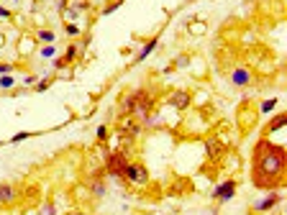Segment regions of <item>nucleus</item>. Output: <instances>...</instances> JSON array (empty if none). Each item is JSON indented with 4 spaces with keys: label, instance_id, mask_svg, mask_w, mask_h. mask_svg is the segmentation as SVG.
I'll list each match as a JSON object with an SVG mask.
<instances>
[{
    "label": "nucleus",
    "instance_id": "1",
    "mask_svg": "<svg viewBox=\"0 0 287 215\" xmlns=\"http://www.w3.org/2000/svg\"><path fill=\"white\" fill-rule=\"evenodd\" d=\"M251 184L259 190H279L284 184V146L259 138L251 154Z\"/></svg>",
    "mask_w": 287,
    "mask_h": 215
},
{
    "label": "nucleus",
    "instance_id": "2",
    "mask_svg": "<svg viewBox=\"0 0 287 215\" xmlns=\"http://www.w3.org/2000/svg\"><path fill=\"white\" fill-rule=\"evenodd\" d=\"M126 164H128V154L126 152H108L105 154V174L116 177V180H123Z\"/></svg>",
    "mask_w": 287,
    "mask_h": 215
},
{
    "label": "nucleus",
    "instance_id": "3",
    "mask_svg": "<svg viewBox=\"0 0 287 215\" xmlns=\"http://www.w3.org/2000/svg\"><path fill=\"white\" fill-rule=\"evenodd\" d=\"M123 180L134 187H144V184H149V169L141 162H128L126 172H123Z\"/></svg>",
    "mask_w": 287,
    "mask_h": 215
},
{
    "label": "nucleus",
    "instance_id": "4",
    "mask_svg": "<svg viewBox=\"0 0 287 215\" xmlns=\"http://www.w3.org/2000/svg\"><path fill=\"white\" fill-rule=\"evenodd\" d=\"M236 190H238L236 180H226V182H220V184L213 190V195H210V198H213L215 202H228V200H233Z\"/></svg>",
    "mask_w": 287,
    "mask_h": 215
},
{
    "label": "nucleus",
    "instance_id": "5",
    "mask_svg": "<svg viewBox=\"0 0 287 215\" xmlns=\"http://www.w3.org/2000/svg\"><path fill=\"white\" fill-rule=\"evenodd\" d=\"M228 82L233 84V88H249V84L254 82V72L249 67H233L231 74H228Z\"/></svg>",
    "mask_w": 287,
    "mask_h": 215
},
{
    "label": "nucleus",
    "instance_id": "6",
    "mask_svg": "<svg viewBox=\"0 0 287 215\" xmlns=\"http://www.w3.org/2000/svg\"><path fill=\"white\" fill-rule=\"evenodd\" d=\"M279 202H282V195H279L277 190H269V195H267V198H261L259 202H254L251 210H254V212H269V210L277 208Z\"/></svg>",
    "mask_w": 287,
    "mask_h": 215
},
{
    "label": "nucleus",
    "instance_id": "7",
    "mask_svg": "<svg viewBox=\"0 0 287 215\" xmlns=\"http://www.w3.org/2000/svg\"><path fill=\"white\" fill-rule=\"evenodd\" d=\"M118 131H121V136H126V138H136V136L141 134V123H139L134 116H126V118L121 120V126H118Z\"/></svg>",
    "mask_w": 287,
    "mask_h": 215
},
{
    "label": "nucleus",
    "instance_id": "8",
    "mask_svg": "<svg viewBox=\"0 0 287 215\" xmlns=\"http://www.w3.org/2000/svg\"><path fill=\"white\" fill-rule=\"evenodd\" d=\"M190 100H192V95H190L187 90H174V92L167 98V102L174 108V110H187Z\"/></svg>",
    "mask_w": 287,
    "mask_h": 215
},
{
    "label": "nucleus",
    "instance_id": "9",
    "mask_svg": "<svg viewBox=\"0 0 287 215\" xmlns=\"http://www.w3.org/2000/svg\"><path fill=\"white\" fill-rule=\"evenodd\" d=\"M205 154H208V159H210V162H218L220 156L226 154V146L220 144L218 138H208V141H205Z\"/></svg>",
    "mask_w": 287,
    "mask_h": 215
},
{
    "label": "nucleus",
    "instance_id": "10",
    "mask_svg": "<svg viewBox=\"0 0 287 215\" xmlns=\"http://www.w3.org/2000/svg\"><path fill=\"white\" fill-rule=\"evenodd\" d=\"M157 46H159V36H151V38L146 41V44L141 46V52L134 56V64H139V62H144L149 54H154V49H157Z\"/></svg>",
    "mask_w": 287,
    "mask_h": 215
},
{
    "label": "nucleus",
    "instance_id": "11",
    "mask_svg": "<svg viewBox=\"0 0 287 215\" xmlns=\"http://www.w3.org/2000/svg\"><path fill=\"white\" fill-rule=\"evenodd\" d=\"M139 98H141V90H134V92H128V95L121 100V110H123V116H131V110H134V105L139 102Z\"/></svg>",
    "mask_w": 287,
    "mask_h": 215
},
{
    "label": "nucleus",
    "instance_id": "12",
    "mask_svg": "<svg viewBox=\"0 0 287 215\" xmlns=\"http://www.w3.org/2000/svg\"><path fill=\"white\" fill-rule=\"evenodd\" d=\"M16 200V187L11 182H0V205H11Z\"/></svg>",
    "mask_w": 287,
    "mask_h": 215
},
{
    "label": "nucleus",
    "instance_id": "13",
    "mask_svg": "<svg viewBox=\"0 0 287 215\" xmlns=\"http://www.w3.org/2000/svg\"><path fill=\"white\" fill-rule=\"evenodd\" d=\"M103 174H105V169L103 172H95V177L90 182V190H93L95 198H105V180H103Z\"/></svg>",
    "mask_w": 287,
    "mask_h": 215
},
{
    "label": "nucleus",
    "instance_id": "14",
    "mask_svg": "<svg viewBox=\"0 0 287 215\" xmlns=\"http://www.w3.org/2000/svg\"><path fill=\"white\" fill-rule=\"evenodd\" d=\"M284 128V113H279V116H274L272 120H269V126L264 128V138H269L274 131H282Z\"/></svg>",
    "mask_w": 287,
    "mask_h": 215
},
{
    "label": "nucleus",
    "instance_id": "15",
    "mask_svg": "<svg viewBox=\"0 0 287 215\" xmlns=\"http://www.w3.org/2000/svg\"><path fill=\"white\" fill-rule=\"evenodd\" d=\"M36 41H39V44H54L57 34L49 31V28H39V31H36Z\"/></svg>",
    "mask_w": 287,
    "mask_h": 215
},
{
    "label": "nucleus",
    "instance_id": "16",
    "mask_svg": "<svg viewBox=\"0 0 287 215\" xmlns=\"http://www.w3.org/2000/svg\"><path fill=\"white\" fill-rule=\"evenodd\" d=\"M77 56H80V46H77V44H70L67 49H64V54H62V59L67 62V64H72Z\"/></svg>",
    "mask_w": 287,
    "mask_h": 215
},
{
    "label": "nucleus",
    "instance_id": "17",
    "mask_svg": "<svg viewBox=\"0 0 287 215\" xmlns=\"http://www.w3.org/2000/svg\"><path fill=\"white\" fill-rule=\"evenodd\" d=\"M39 54H41V59H54L57 56V46L54 44H41Z\"/></svg>",
    "mask_w": 287,
    "mask_h": 215
},
{
    "label": "nucleus",
    "instance_id": "18",
    "mask_svg": "<svg viewBox=\"0 0 287 215\" xmlns=\"http://www.w3.org/2000/svg\"><path fill=\"white\" fill-rule=\"evenodd\" d=\"M274 108H277V98H269V100H264V102H261L259 113H261V116H269V113L274 110Z\"/></svg>",
    "mask_w": 287,
    "mask_h": 215
},
{
    "label": "nucleus",
    "instance_id": "19",
    "mask_svg": "<svg viewBox=\"0 0 287 215\" xmlns=\"http://www.w3.org/2000/svg\"><path fill=\"white\" fill-rule=\"evenodd\" d=\"M16 88V77L13 74H0V90H13Z\"/></svg>",
    "mask_w": 287,
    "mask_h": 215
},
{
    "label": "nucleus",
    "instance_id": "20",
    "mask_svg": "<svg viewBox=\"0 0 287 215\" xmlns=\"http://www.w3.org/2000/svg\"><path fill=\"white\" fill-rule=\"evenodd\" d=\"M121 6H123V0H110V3H105V6H103L100 16H110V13H113V10H118Z\"/></svg>",
    "mask_w": 287,
    "mask_h": 215
},
{
    "label": "nucleus",
    "instance_id": "21",
    "mask_svg": "<svg viewBox=\"0 0 287 215\" xmlns=\"http://www.w3.org/2000/svg\"><path fill=\"white\" fill-rule=\"evenodd\" d=\"M95 138H98V144H105L108 138H110V128L103 123V126H98V131H95Z\"/></svg>",
    "mask_w": 287,
    "mask_h": 215
},
{
    "label": "nucleus",
    "instance_id": "22",
    "mask_svg": "<svg viewBox=\"0 0 287 215\" xmlns=\"http://www.w3.org/2000/svg\"><path fill=\"white\" fill-rule=\"evenodd\" d=\"M52 82H54V77H44V80H39V82L34 84V92H44V90H49V88H52Z\"/></svg>",
    "mask_w": 287,
    "mask_h": 215
},
{
    "label": "nucleus",
    "instance_id": "23",
    "mask_svg": "<svg viewBox=\"0 0 287 215\" xmlns=\"http://www.w3.org/2000/svg\"><path fill=\"white\" fill-rule=\"evenodd\" d=\"M64 34H67L70 38H77V36L82 34V28H80L77 24H64Z\"/></svg>",
    "mask_w": 287,
    "mask_h": 215
},
{
    "label": "nucleus",
    "instance_id": "24",
    "mask_svg": "<svg viewBox=\"0 0 287 215\" xmlns=\"http://www.w3.org/2000/svg\"><path fill=\"white\" fill-rule=\"evenodd\" d=\"M31 136H36L34 131H21V134H16L13 138H11V144H18V141H26V138H31Z\"/></svg>",
    "mask_w": 287,
    "mask_h": 215
},
{
    "label": "nucleus",
    "instance_id": "25",
    "mask_svg": "<svg viewBox=\"0 0 287 215\" xmlns=\"http://www.w3.org/2000/svg\"><path fill=\"white\" fill-rule=\"evenodd\" d=\"M16 67H13V64H8V62H0V74H11Z\"/></svg>",
    "mask_w": 287,
    "mask_h": 215
},
{
    "label": "nucleus",
    "instance_id": "26",
    "mask_svg": "<svg viewBox=\"0 0 287 215\" xmlns=\"http://www.w3.org/2000/svg\"><path fill=\"white\" fill-rule=\"evenodd\" d=\"M36 82H39V77H36V74H26V77H24V84H26V88H34Z\"/></svg>",
    "mask_w": 287,
    "mask_h": 215
},
{
    "label": "nucleus",
    "instance_id": "27",
    "mask_svg": "<svg viewBox=\"0 0 287 215\" xmlns=\"http://www.w3.org/2000/svg\"><path fill=\"white\" fill-rule=\"evenodd\" d=\"M64 67H70V64L64 62L62 56H54V70H64Z\"/></svg>",
    "mask_w": 287,
    "mask_h": 215
},
{
    "label": "nucleus",
    "instance_id": "28",
    "mask_svg": "<svg viewBox=\"0 0 287 215\" xmlns=\"http://www.w3.org/2000/svg\"><path fill=\"white\" fill-rule=\"evenodd\" d=\"M8 18H13V13H11L8 8H3V6H0V20H8Z\"/></svg>",
    "mask_w": 287,
    "mask_h": 215
},
{
    "label": "nucleus",
    "instance_id": "29",
    "mask_svg": "<svg viewBox=\"0 0 287 215\" xmlns=\"http://www.w3.org/2000/svg\"><path fill=\"white\" fill-rule=\"evenodd\" d=\"M44 215H54V205L47 202V208H44Z\"/></svg>",
    "mask_w": 287,
    "mask_h": 215
},
{
    "label": "nucleus",
    "instance_id": "30",
    "mask_svg": "<svg viewBox=\"0 0 287 215\" xmlns=\"http://www.w3.org/2000/svg\"><path fill=\"white\" fill-rule=\"evenodd\" d=\"M70 215H87L85 210H75V212H70Z\"/></svg>",
    "mask_w": 287,
    "mask_h": 215
},
{
    "label": "nucleus",
    "instance_id": "31",
    "mask_svg": "<svg viewBox=\"0 0 287 215\" xmlns=\"http://www.w3.org/2000/svg\"><path fill=\"white\" fill-rule=\"evenodd\" d=\"M0 46H6V36H0Z\"/></svg>",
    "mask_w": 287,
    "mask_h": 215
},
{
    "label": "nucleus",
    "instance_id": "32",
    "mask_svg": "<svg viewBox=\"0 0 287 215\" xmlns=\"http://www.w3.org/2000/svg\"><path fill=\"white\" fill-rule=\"evenodd\" d=\"M0 146H3V141H0Z\"/></svg>",
    "mask_w": 287,
    "mask_h": 215
}]
</instances>
